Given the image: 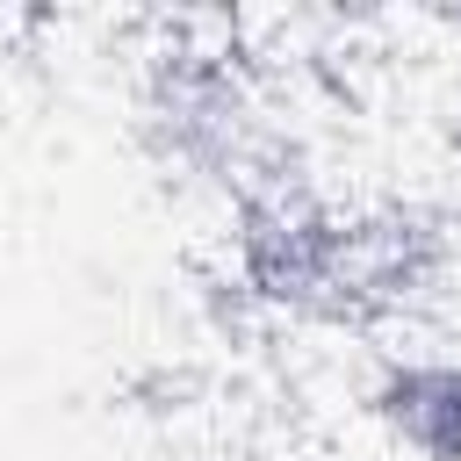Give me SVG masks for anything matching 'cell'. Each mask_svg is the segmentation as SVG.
Segmentation results:
<instances>
[{
	"mask_svg": "<svg viewBox=\"0 0 461 461\" xmlns=\"http://www.w3.org/2000/svg\"><path fill=\"white\" fill-rule=\"evenodd\" d=\"M382 418L396 425L403 447L425 461H461V367L454 360H403L375 389Z\"/></svg>",
	"mask_w": 461,
	"mask_h": 461,
	"instance_id": "1",
	"label": "cell"
}]
</instances>
